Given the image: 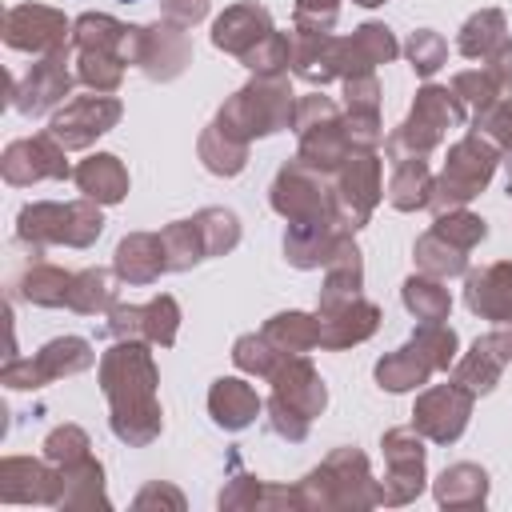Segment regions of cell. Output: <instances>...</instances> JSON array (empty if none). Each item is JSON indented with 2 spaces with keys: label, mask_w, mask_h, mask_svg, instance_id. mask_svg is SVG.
I'll return each mask as SVG.
<instances>
[]
</instances>
